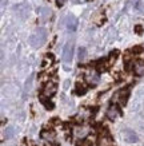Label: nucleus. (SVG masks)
I'll list each match as a JSON object with an SVG mask.
<instances>
[{"label":"nucleus","instance_id":"f257e3e1","mask_svg":"<svg viewBox=\"0 0 144 146\" xmlns=\"http://www.w3.org/2000/svg\"><path fill=\"white\" fill-rule=\"evenodd\" d=\"M45 40H47V30L43 28V27L36 28L35 31H34V34H31V36L28 38V42H30V44L34 48L41 47L45 43Z\"/></svg>","mask_w":144,"mask_h":146},{"label":"nucleus","instance_id":"f03ea898","mask_svg":"<svg viewBox=\"0 0 144 146\" xmlns=\"http://www.w3.org/2000/svg\"><path fill=\"white\" fill-rule=\"evenodd\" d=\"M122 138H123V141L127 142V143H136V142L139 141L137 134L133 130H131V129H124L122 131Z\"/></svg>","mask_w":144,"mask_h":146},{"label":"nucleus","instance_id":"7ed1b4c3","mask_svg":"<svg viewBox=\"0 0 144 146\" xmlns=\"http://www.w3.org/2000/svg\"><path fill=\"white\" fill-rule=\"evenodd\" d=\"M72 56H74V42H68L63 51V60L66 63H71Z\"/></svg>","mask_w":144,"mask_h":146},{"label":"nucleus","instance_id":"20e7f679","mask_svg":"<svg viewBox=\"0 0 144 146\" xmlns=\"http://www.w3.org/2000/svg\"><path fill=\"white\" fill-rule=\"evenodd\" d=\"M56 90H57V86L55 82H48L45 84V87H44V95L45 97H52L53 94L56 93Z\"/></svg>","mask_w":144,"mask_h":146},{"label":"nucleus","instance_id":"39448f33","mask_svg":"<svg viewBox=\"0 0 144 146\" xmlns=\"http://www.w3.org/2000/svg\"><path fill=\"white\" fill-rule=\"evenodd\" d=\"M67 28L70 30V31H76V28H78V19L70 15L68 18H67Z\"/></svg>","mask_w":144,"mask_h":146},{"label":"nucleus","instance_id":"423d86ee","mask_svg":"<svg viewBox=\"0 0 144 146\" xmlns=\"http://www.w3.org/2000/svg\"><path fill=\"white\" fill-rule=\"evenodd\" d=\"M99 146H114V142L108 134H103L99 138Z\"/></svg>","mask_w":144,"mask_h":146},{"label":"nucleus","instance_id":"0eeeda50","mask_svg":"<svg viewBox=\"0 0 144 146\" xmlns=\"http://www.w3.org/2000/svg\"><path fill=\"white\" fill-rule=\"evenodd\" d=\"M119 114H120V111H119V109L116 106H111L108 110H107V117H108V119H111V121L116 119Z\"/></svg>","mask_w":144,"mask_h":146},{"label":"nucleus","instance_id":"6e6552de","mask_svg":"<svg viewBox=\"0 0 144 146\" xmlns=\"http://www.w3.org/2000/svg\"><path fill=\"white\" fill-rule=\"evenodd\" d=\"M133 71L137 76H143L144 75V62H137L133 67Z\"/></svg>","mask_w":144,"mask_h":146},{"label":"nucleus","instance_id":"1a4fd4ad","mask_svg":"<svg viewBox=\"0 0 144 146\" xmlns=\"http://www.w3.org/2000/svg\"><path fill=\"white\" fill-rule=\"evenodd\" d=\"M87 79L91 84H96L97 82H99V75H97L96 72H89L88 76H87Z\"/></svg>","mask_w":144,"mask_h":146},{"label":"nucleus","instance_id":"9d476101","mask_svg":"<svg viewBox=\"0 0 144 146\" xmlns=\"http://www.w3.org/2000/svg\"><path fill=\"white\" fill-rule=\"evenodd\" d=\"M52 63H53V56L51 55V54H47L45 58H44L43 67H47V66H49V64H52Z\"/></svg>","mask_w":144,"mask_h":146},{"label":"nucleus","instance_id":"9b49d317","mask_svg":"<svg viewBox=\"0 0 144 146\" xmlns=\"http://www.w3.org/2000/svg\"><path fill=\"white\" fill-rule=\"evenodd\" d=\"M85 52H87V51H85L84 47H80V48L78 50V58L80 59V60H83L84 58H85Z\"/></svg>","mask_w":144,"mask_h":146},{"label":"nucleus","instance_id":"f8f14e48","mask_svg":"<svg viewBox=\"0 0 144 146\" xmlns=\"http://www.w3.org/2000/svg\"><path fill=\"white\" fill-rule=\"evenodd\" d=\"M84 134H85V130H84V129H78V135L79 137H80V135L83 137Z\"/></svg>","mask_w":144,"mask_h":146},{"label":"nucleus","instance_id":"ddd939ff","mask_svg":"<svg viewBox=\"0 0 144 146\" xmlns=\"http://www.w3.org/2000/svg\"><path fill=\"white\" fill-rule=\"evenodd\" d=\"M66 3V0H57V7H61V5H64Z\"/></svg>","mask_w":144,"mask_h":146},{"label":"nucleus","instance_id":"4468645a","mask_svg":"<svg viewBox=\"0 0 144 146\" xmlns=\"http://www.w3.org/2000/svg\"><path fill=\"white\" fill-rule=\"evenodd\" d=\"M68 86H70V80H66V82H64V89H68Z\"/></svg>","mask_w":144,"mask_h":146},{"label":"nucleus","instance_id":"2eb2a0df","mask_svg":"<svg viewBox=\"0 0 144 146\" xmlns=\"http://www.w3.org/2000/svg\"><path fill=\"white\" fill-rule=\"evenodd\" d=\"M45 146H57L56 143H53V142H47V143H45Z\"/></svg>","mask_w":144,"mask_h":146},{"label":"nucleus","instance_id":"dca6fc26","mask_svg":"<svg viewBox=\"0 0 144 146\" xmlns=\"http://www.w3.org/2000/svg\"><path fill=\"white\" fill-rule=\"evenodd\" d=\"M143 101H144V95H143Z\"/></svg>","mask_w":144,"mask_h":146}]
</instances>
